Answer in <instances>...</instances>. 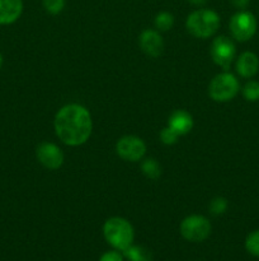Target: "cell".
Masks as SVG:
<instances>
[{
    "mask_svg": "<svg viewBox=\"0 0 259 261\" xmlns=\"http://www.w3.org/2000/svg\"><path fill=\"white\" fill-rule=\"evenodd\" d=\"M169 126L179 135H185L192 130L193 119L189 112L184 110H177L169 117Z\"/></svg>",
    "mask_w": 259,
    "mask_h": 261,
    "instance_id": "13",
    "label": "cell"
},
{
    "mask_svg": "<svg viewBox=\"0 0 259 261\" xmlns=\"http://www.w3.org/2000/svg\"><path fill=\"white\" fill-rule=\"evenodd\" d=\"M178 137H179V134H178L174 129H172L169 125H168L167 127H164V129L161 130V133H160V139H161V142L167 145H172L174 144V143H177Z\"/></svg>",
    "mask_w": 259,
    "mask_h": 261,
    "instance_id": "21",
    "label": "cell"
},
{
    "mask_svg": "<svg viewBox=\"0 0 259 261\" xmlns=\"http://www.w3.org/2000/svg\"><path fill=\"white\" fill-rule=\"evenodd\" d=\"M91 129L93 124L90 114L80 105H66L56 114V135L65 144L71 147L84 144L90 137Z\"/></svg>",
    "mask_w": 259,
    "mask_h": 261,
    "instance_id": "1",
    "label": "cell"
},
{
    "mask_svg": "<svg viewBox=\"0 0 259 261\" xmlns=\"http://www.w3.org/2000/svg\"><path fill=\"white\" fill-rule=\"evenodd\" d=\"M235 45L226 36H220V37L215 38L212 46H211V56H212L213 61L225 70L230 68L231 63L235 58Z\"/></svg>",
    "mask_w": 259,
    "mask_h": 261,
    "instance_id": "7",
    "label": "cell"
},
{
    "mask_svg": "<svg viewBox=\"0 0 259 261\" xmlns=\"http://www.w3.org/2000/svg\"><path fill=\"white\" fill-rule=\"evenodd\" d=\"M230 31L234 38L240 42H245L253 38L256 32V19L253 13L240 10L234 14L230 20Z\"/></svg>",
    "mask_w": 259,
    "mask_h": 261,
    "instance_id": "6",
    "label": "cell"
},
{
    "mask_svg": "<svg viewBox=\"0 0 259 261\" xmlns=\"http://www.w3.org/2000/svg\"><path fill=\"white\" fill-rule=\"evenodd\" d=\"M128 261H152V254L145 246H130L123 251Z\"/></svg>",
    "mask_w": 259,
    "mask_h": 261,
    "instance_id": "14",
    "label": "cell"
},
{
    "mask_svg": "<svg viewBox=\"0 0 259 261\" xmlns=\"http://www.w3.org/2000/svg\"><path fill=\"white\" fill-rule=\"evenodd\" d=\"M185 25L188 32L195 37L207 38L218 30L220 17L213 10L198 9L188 15Z\"/></svg>",
    "mask_w": 259,
    "mask_h": 261,
    "instance_id": "3",
    "label": "cell"
},
{
    "mask_svg": "<svg viewBox=\"0 0 259 261\" xmlns=\"http://www.w3.org/2000/svg\"><path fill=\"white\" fill-rule=\"evenodd\" d=\"M226 209H228V200L225 198H215L210 204V212L215 216H220V214L225 213Z\"/></svg>",
    "mask_w": 259,
    "mask_h": 261,
    "instance_id": "20",
    "label": "cell"
},
{
    "mask_svg": "<svg viewBox=\"0 0 259 261\" xmlns=\"http://www.w3.org/2000/svg\"><path fill=\"white\" fill-rule=\"evenodd\" d=\"M174 24V17L168 12H161L155 17V27L159 31H168Z\"/></svg>",
    "mask_w": 259,
    "mask_h": 261,
    "instance_id": "17",
    "label": "cell"
},
{
    "mask_svg": "<svg viewBox=\"0 0 259 261\" xmlns=\"http://www.w3.org/2000/svg\"><path fill=\"white\" fill-rule=\"evenodd\" d=\"M140 47L151 58H157L163 54L164 50V42L159 32L152 30H145L140 35Z\"/></svg>",
    "mask_w": 259,
    "mask_h": 261,
    "instance_id": "10",
    "label": "cell"
},
{
    "mask_svg": "<svg viewBox=\"0 0 259 261\" xmlns=\"http://www.w3.org/2000/svg\"><path fill=\"white\" fill-rule=\"evenodd\" d=\"M240 86L233 74L222 73L216 75L210 83V97L216 102H228L238 94Z\"/></svg>",
    "mask_w": 259,
    "mask_h": 261,
    "instance_id": "4",
    "label": "cell"
},
{
    "mask_svg": "<svg viewBox=\"0 0 259 261\" xmlns=\"http://www.w3.org/2000/svg\"><path fill=\"white\" fill-rule=\"evenodd\" d=\"M259 70V59L254 53L246 51L236 61V71L243 78H253Z\"/></svg>",
    "mask_w": 259,
    "mask_h": 261,
    "instance_id": "12",
    "label": "cell"
},
{
    "mask_svg": "<svg viewBox=\"0 0 259 261\" xmlns=\"http://www.w3.org/2000/svg\"><path fill=\"white\" fill-rule=\"evenodd\" d=\"M99 261H123V257H122V255L119 252L108 251L104 255H102Z\"/></svg>",
    "mask_w": 259,
    "mask_h": 261,
    "instance_id": "22",
    "label": "cell"
},
{
    "mask_svg": "<svg viewBox=\"0 0 259 261\" xmlns=\"http://www.w3.org/2000/svg\"><path fill=\"white\" fill-rule=\"evenodd\" d=\"M66 0H42L43 8L50 14H58L65 8Z\"/></svg>",
    "mask_w": 259,
    "mask_h": 261,
    "instance_id": "19",
    "label": "cell"
},
{
    "mask_svg": "<svg viewBox=\"0 0 259 261\" xmlns=\"http://www.w3.org/2000/svg\"><path fill=\"white\" fill-rule=\"evenodd\" d=\"M231 4L234 5L235 8H238V9H245L246 7L249 5V3H250V0H230Z\"/></svg>",
    "mask_w": 259,
    "mask_h": 261,
    "instance_id": "23",
    "label": "cell"
},
{
    "mask_svg": "<svg viewBox=\"0 0 259 261\" xmlns=\"http://www.w3.org/2000/svg\"><path fill=\"white\" fill-rule=\"evenodd\" d=\"M38 162L48 170H57L63 163V153L52 143H41L36 150Z\"/></svg>",
    "mask_w": 259,
    "mask_h": 261,
    "instance_id": "9",
    "label": "cell"
},
{
    "mask_svg": "<svg viewBox=\"0 0 259 261\" xmlns=\"http://www.w3.org/2000/svg\"><path fill=\"white\" fill-rule=\"evenodd\" d=\"M141 170L142 173L147 178H151V180H156L161 175V167H160L159 162L156 160H154V158H147V160H145L141 163Z\"/></svg>",
    "mask_w": 259,
    "mask_h": 261,
    "instance_id": "15",
    "label": "cell"
},
{
    "mask_svg": "<svg viewBox=\"0 0 259 261\" xmlns=\"http://www.w3.org/2000/svg\"><path fill=\"white\" fill-rule=\"evenodd\" d=\"M245 247L249 254L259 257V231H254L246 237Z\"/></svg>",
    "mask_w": 259,
    "mask_h": 261,
    "instance_id": "18",
    "label": "cell"
},
{
    "mask_svg": "<svg viewBox=\"0 0 259 261\" xmlns=\"http://www.w3.org/2000/svg\"><path fill=\"white\" fill-rule=\"evenodd\" d=\"M2 66H3V55L0 54V69H2Z\"/></svg>",
    "mask_w": 259,
    "mask_h": 261,
    "instance_id": "25",
    "label": "cell"
},
{
    "mask_svg": "<svg viewBox=\"0 0 259 261\" xmlns=\"http://www.w3.org/2000/svg\"><path fill=\"white\" fill-rule=\"evenodd\" d=\"M103 233L107 242L119 251H124L134 242L135 233L131 223L119 217L109 218L104 223Z\"/></svg>",
    "mask_w": 259,
    "mask_h": 261,
    "instance_id": "2",
    "label": "cell"
},
{
    "mask_svg": "<svg viewBox=\"0 0 259 261\" xmlns=\"http://www.w3.org/2000/svg\"><path fill=\"white\" fill-rule=\"evenodd\" d=\"M116 150L117 154L122 160L130 161V162H136V161H140L145 155L146 145H145L144 140L140 139V138L127 135V137L121 138L117 142Z\"/></svg>",
    "mask_w": 259,
    "mask_h": 261,
    "instance_id": "8",
    "label": "cell"
},
{
    "mask_svg": "<svg viewBox=\"0 0 259 261\" xmlns=\"http://www.w3.org/2000/svg\"><path fill=\"white\" fill-rule=\"evenodd\" d=\"M243 96L249 102L259 101V82H248L243 88Z\"/></svg>",
    "mask_w": 259,
    "mask_h": 261,
    "instance_id": "16",
    "label": "cell"
},
{
    "mask_svg": "<svg viewBox=\"0 0 259 261\" xmlns=\"http://www.w3.org/2000/svg\"><path fill=\"white\" fill-rule=\"evenodd\" d=\"M211 233V223L202 216H189L180 223V234L187 241H205Z\"/></svg>",
    "mask_w": 259,
    "mask_h": 261,
    "instance_id": "5",
    "label": "cell"
},
{
    "mask_svg": "<svg viewBox=\"0 0 259 261\" xmlns=\"http://www.w3.org/2000/svg\"><path fill=\"white\" fill-rule=\"evenodd\" d=\"M22 0H0V25L12 24L22 15Z\"/></svg>",
    "mask_w": 259,
    "mask_h": 261,
    "instance_id": "11",
    "label": "cell"
},
{
    "mask_svg": "<svg viewBox=\"0 0 259 261\" xmlns=\"http://www.w3.org/2000/svg\"><path fill=\"white\" fill-rule=\"evenodd\" d=\"M188 2L193 5H203V4H206V2H207V0H188Z\"/></svg>",
    "mask_w": 259,
    "mask_h": 261,
    "instance_id": "24",
    "label": "cell"
}]
</instances>
